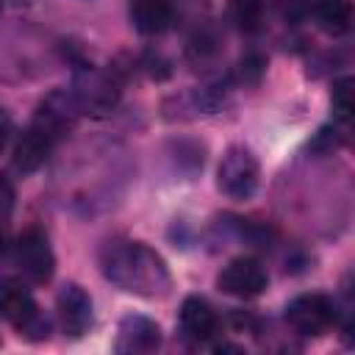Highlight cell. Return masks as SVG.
<instances>
[{"label": "cell", "instance_id": "obj_1", "mask_svg": "<svg viewBox=\"0 0 355 355\" xmlns=\"http://www.w3.org/2000/svg\"><path fill=\"white\" fill-rule=\"evenodd\" d=\"M100 269L105 280L136 297H161L172 286L166 261L144 241H130V239L108 241L100 252Z\"/></svg>", "mask_w": 355, "mask_h": 355}, {"label": "cell", "instance_id": "obj_2", "mask_svg": "<svg viewBox=\"0 0 355 355\" xmlns=\"http://www.w3.org/2000/svg\"><path fill=\"white\" fill-rule=\"evenodd\" d=\"M72 100L78 105V114L89 116H105L119 103V83L111 72L100 67H80L72 78Z\"/></svg>", "mask_w": 355, "mask_h": 355}, {"label": "cell", "instance_id": "obj_3", "mask_svg": "<svg viewBox=\"0 0 355 355\" xmlns=\"http://www.w3.org/2000/svg\"><path fill=\"white\" fill-rule=\"evenodd\" d=\"M258 178H261L258 158L247 147L233 144V147L225 150V155L219 161V169H216V186L225 197L250 200L258 189Z\"/></svg>", "mask_w": 355, "mask_h": 355}, {"label": "cell", "instance_id": "obj_4", "mask_svg": "<svg viewBox=\"0 0 355 355\" xmlns=\"http://www.w3.org/2000/svg\"><path fill=\"white\" fill-rule=\"evenodd\" d=\"M0 316L31 341L47 338V319L22 286H0Z\"/></svg>", "mask_w": 355, "mask_h": 355}, {"label": "cell", "instance_id": "obj_5", "mask_svg": "<svg viewBox=\"0 0 355 355\" xmlns=\"http://www.w3.org/2000/svg\"><path fill=\"white\" fill-rule=\"evenodd\" d=\"M336 305L327 294H300L286 305V322L300 336H322L336 324Z\"/></svg>", "mask_w": 355, "mask_h": 355}, {"label": "cell", "instance_id": "obj_6", "mask_svg": "<svg viewBox=\"0 0 355 355\" xmlns=\"http://www.w3.org/2000/svg\"><path fill=\"white\" fill-rule=\"evenodd\" d=\"M14 255H17L19 272L31 283H47L53 277V272H55L53 247H50L47 236L39 227H28V230L19 233V239L14 244Z\"/></svg>", "mask_w": 355, "mask_h": 355}, {"label": "cell", "instance_id": "obj_7", "mask_svg": "<svg viewBox=\"0 0 355 355\" xmlns=\"http://www.w3.org/2000/svg\"><path fill=\"white\" fill-rule=\"evenodd\" d=\"M266 269L255 261V258H233L227 266H222L219 277H216V288L227 297H239V300H252L266 288Z\"/></svg>", "mask_w": 355, "mask_h": 355}, {"label": "cell", "instance_id": "obj_8", "mask_svg": "<svg viewBox=\"0 0 355 355\" xmlns=\"http://www.w3.org/2000/svg\"><path fill=\"white\" fill-rule=\"evenodd\" d=\"M158 347H161L158 322H153L147 316H139V313H130L119 322L116 341H114V349L119 355H150Z\"/></svg>", "mask_w": 355, "mask_h": 355}, {"label": "cell", "instance_id": "obj_9", "mask_svg": "<svg viewBox=\"0 0 355 355\" xmlns=\"http://www.w3.org/2000/svg\"><path fill=\"white\" fill-rule=\"evenodd\" d=\"M55 311H58V322L64 333L72 338H80L92 327V297L78 283H67L58 288Z\"/></svg>", "mask_w": 355, "mask_h": 355}, {"label": "cell", "instance_id": "obj_10", "mask_svg": "<svg viewBox=\"0 0 355 355\" xmlns=\"http://www.w3.org/2000/svg\"><path fill=\"white\" fill-rule=\"evenodd\" d=\"M178 324H180L183 338H189V341H197V344H200V341H208V338L216 333L219 319H216V311L208 305V300H202V297L191 294V297H186V300H183V305H180Z\"/></svg>", "mask_w": 355, "mask_h": 355}, {"label": "cell", "instance_id": "obj_11", "mask_svg": "<svg viewBox=\"0 0 355 355\" xmlns=\"http://www.w3.org/2000/svg\"><path fill=\"white\" fill-rule=\"evenodd\" d=\"M55 144L58 141L50 133H44L36 125H28V130L19 136V141L14 147V166L19 172H36L50 158V153H53Z\"/></svg>", "mask_w": 355, "mask_h": 355}, {"label": "cell", "instance_id": "obj_12", "mask_svg": "<svg viewBox=\"0 0 355 355\" xmlns=\"http://www.w3.org/2000/svg\"><path fill=\"white\" fill-rule=\"evenodd\" d=\"M172 17H175L172 0H133L130 3V22L144 36L164 33L172 25Z\"/></svg>", "mask_w": 355, "mask_h": 355}, {"label": "cell", "instance_id": "obj_13", "mask_svg": "<svg viewBox=\"0 0 355 355\" xmlns=\"http://www.w3.org/2000/svg\"><path fill=\"white\" fill-rule=\"evenodd\" d=\"M316 19L327 33L341 36L352 25V3L349 0H319L316 3Z\"/></svg>", "mask_w": 355, "mask_h": 355}, {"label": "cell", "instance_id": "obj_14", "mask_svg": "<svg viewBox=\"0 0 355 355\" xmlns=\"http://www.w3.org/2000/svg\"><path fill=\"white\" fill-rule=\"evenodd\" d=\"M230 19L236 22L239 31L244 33H255L263 25V14H266V3L263 0H230Z\"/></svg>", "mask_w": 355, "mask_h": 355}, {"label": "cell", "instance_id": "obj_15", "mask_svg": "<svg viewBox=\"0 0 355 355\" xmlns=\"http://www.w3.org/2000/svg\"><path fill=\"white\" fill-rule=\"evenodd\" d=\"M355 80L352 78H341L333 83V114L338 122H349L352 111H355Z\"/></svg>", "mask_w": 355, "mask_h": 355}, {"label": "cell", "instance_id": "obj_16", "mask_svg": "<svg viewBox=\"0 0 355 355\" xmlns=\"http://www.w3.org/2000/svg\"><path fill=\"white\" fill-rule=\"evenodd\" d=\"M14 211V186L0 175V222H6Z\"/></svg>", "mask_w": 355, "mask_h": 355}, {"label": "cell", "instance_id": "obj_17", "mask_svg": "<svg viewBox=\"0 0 355 355\" xmlns=\"http://www.w3.org/2000/svg\"><path fill=\"white\" fill-rule=\"evenodd\" d=\"M8 136H11V119H8V114L0 111V153L8 144Z\"/></svg>", "mask_w": 355, "mask_h": 355}]
</instances>
